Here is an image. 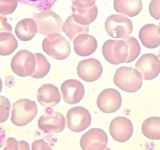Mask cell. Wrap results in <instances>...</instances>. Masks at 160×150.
Listing matches in <instances>:
<instances>
[{
	"label": "cell",
	"instance_id": "4fadbf2b",
	"mask_svg": "<svg viewBox=\"0 0 160 150\" xmlns=\"http://www.w3.org/2000/svg\"><path fill=\"white\" fill-rule=\"evenodd\" d=\"M103 66L96 58L81 60L77 65V75L86 82H94L101 77Z\"/></svg>",
	"mask_w": 160,
	"mask_h": 150
},
{
	"label": "cell",
	"instance_id": "3957f363",
	"mask_svg": "<svg viewBox=\"0 0 160 150\" xmlns=\"http://www.w3.org/2000/svg\"><path fill=\"white\" fill-rule=\"evenodd\" d=\"M34 21L36 22L38 33L48 36L51 34H59L62 30V19L51 9L42 10L34 14Z\"/></svg>",
	"mask_w": 160,
	"mask_h": 150
},
{
	"label": "cell",
	"instance_id": "f546056e",
	"mask_svg": "<svg viewBox=\"0 0 160 150\" xmlns=\"http://www.w3.org/2000/svg\"><path fill=\"white\" fill-rule=\"evenodd\" d=\"M0 150H19V141L13 137H8L0 143Z\"/></svg>",
	"mask_w": 160,
	"mask_h": 150
},
{
	"label": "cell",
	"instance_id": "e0dca14e",
	"mask_svg": "<svg viewBox=\"0 0 160 150\" xmlns=\"http://www.w3.org/2000/svg\"><path fill=\"white\" fill-rule=\"evenodd\" d=\"M139 39L144 47L157 48L160 45V26L151 23L144 25L139 30Z\"/></svg>",
	"mask_w": 160,
	"mask_h": 150
},
{
	"label": "cell",
	"instance_id": "f1b7e54d",
	"mask_svg": "<svg viewBox=\"0 0 160 150\" xmlns=\"http://www.w3.org/2000/svg\"><path fill=\"white\" fill-rule=\"evenodd\" d=\"M18 0H0V14L9 15L17 8Z\"/></svg>",
	"mask_w": 160,
	"mask_h": 150
},
{
	"label": "cell",
	"instance_id": "5bb4252c",
	"mask_svg": "<svg viewBox=\"0 0 160 150\" xmlns=\"http://www.w3.org/2000/svg\"><path fill=\"white\" fill-rule=\"evenodd\" d=\"M66 126V119L60 112L53 111L45 113L38 119V127L44 132L60 133Z\"/></svg>",
	"mask_w": 160,
	"mask_h": 150
},
{
	"label": "cell",
	"instance_id": "e575fe53",
	"mask_svg": "<svg viewBox=\"0 0 160 150\" xmlns=\"http://www.w3.org/2000/svg\"><path fill=\"white\" fill-rule=\"evenodd\" d=\"M19 150H30L29 144L25 140H20L19 141Z\"/></svg>",
	"mask_w": 160,
	"mask_h": 150
},
{
	"label": "cell",
	"instance_id": "5b68a950",
	"mask_svg": "<svg viewBox=\"0 0 160 150\" xmlns=\"http://www.w3.org/2000/svg\"><path fill=\"white\" fill-rule=\"evenodd\" d=\"M102 54L107 62L113 65L126 63L129 46L125 40H107L102 46Z\"/></svg>",
	"mask_w": 160,
	"mask_h": 150
},
{
	"label": "cell",
	"instance_id": "ffe728a7",
	"mask_svg": "<svg viewBox=\"0 0 160 150\" xmlns=\"http://www.w3.org/2000/svg\"><path fill=\"white\" fill-rule=\"evenodd\" d=\"M37 32V25L33 18H25L20 20L15 27V34L21 41H29L33 39Z\"/></svg>",
	"mask_w": 160,
	"mask_h": 150
},
{
	"label": "cell",
	"instance_id": "277c9868",
	"mask_svg": "<svg viewBox=\"0 0 160 150\" xmlns=\"http://www.w3.org/2000/svg\"><path fill=\"white\" fill-rule=\"evenodd\" d=\"M43 51L57 60L66 59L71 53L69 41L60 34H51L46 36L42 41Z\"/></svg>",
	"mask_w": 160,
	"mask_h": 150
},
{
	"label": "cell",
	"instance_id": "52a82bcc",
	"mask_svg": "<svg viewBox=\"0 0 160 150\" xmlns=\"http://www.w3.org/2000/svg\"><path fill=\"white\" fill-rule=\"evenodd\" d=\"M36 56L28 50H20L11 59L12 71L20 77L31 76L36 68Z\"/></svg>",
	"mask_w": 160,
	"mask_h": 150
},
{
	"label": "cell",
	"instance_id": "d6986e66",
	"mask_svg": "<svg viewBox=\"0 0 160 150\" xmlns=\"http://www.w3.org/2000/svg\"><path fill=\"white\" fill-rule=\"evenodd\" d=\"M142 0H114V9L117 13L134 17L141 12Z\"/></svg>",
	"mask_w": 160,
	"mask_h": 150
},
{
	"label": "cell",
	"instance_id": "ac0fdd59",
	"mask_svg": "<svg viewBox=\"0 0 160 150\" xmlns=\"http://www.w3.org/2000/svg\"><path fill=\"white\" fill-rule=\"evenodd\" d=\"M74 51L78 56H90L97 49V40L88 33L80 34L73 40Z\"/></svg>",
	"mask_w": 160,
	"mask_h": 150
},
{
	"label": "cell",
	"instance_id": "484cf974",
	"mask_svg": "<svg viewBox=\"0 0 160 150\" xmlns=\"http://www.w3.org/2000/svg\"><path fill=\"white\" fill-rule=\"evenodd\" d=\"M124 40L128 43V46H129V56L126 60V63H130L134 61V60L139 56L141 48H140V44L136 38L128 36L126 38H124Z\"/></svg>",
	"mask_w": 160,
	"mask_h": 150
},
{
	"label": "cell",
	"instance_id": "7a4b0ae2",
	"mask_svg": "<svg viewBox=\"0 0 160 150\" xmlns=\"http://www.w3.org/2000/svg\"><path fill=\"white\" fill-rule=\"evenodd\" d=\"M37 113V105L33 100L27 98L19 99L12 105L11 122L19 127L25 126L34 120Z\"/></svg>",
	"mask_w": 160,
	"mask_h": 150
},
{
	"label": "cell",
	"instance_id": "44dd1931",
	"mask_svg": "<svg viewBox=\"0 0 160 150\" xmlns=\"http://www.w3.org/2000/svg\"><path fill=\"white\" fill-rule=\"evenodd\" d=\"M71 9L73 19L81 25H89L97 18L98 15V8L96 5L88 8H78L72 5Z\"/></svg>",
	"mask_w": 160,
	"mask_h": 150
},
{
	"label": "cell",
	"instance_id": "cb8c5ba5",
	"mask_svg": "<svg viewBox=\"0 0 160 150\" xmlns=\"http://www.w3.org/2000/svg\"><path fill=\"white\" fill-rule=\"evenodd\" d=\"M18 48V41L11 32L0 33V55L7 56Z\"/></svg>",
	"mask_w": 160,
	"mask_h": 150
},
{
	"label": "cell",
	"instance_id": "d4e9b609",
	"mask_svg": "<svg viewBox=\"0 0 160 150\" xmlns=\"http://www.w3.org/2000/svg\"><path fill=\"white\" fill-rule=\"evenodd\" d=\"M36 56V68H35L34 73L31 75V77L35 79H40L45 77L50 71V63L47 60V58L42 55L41 53H36L35 54Z\"/></svg>",
	"mask_w": 160,
	"mask_h": 150
},
{
	"label": "cell",
	"instance_id": "30bf717a",
	"mask_svg": "<svg viewBox=\"0 0 160 150\" xmlns=\"http://www.w3.org/2000/svg\"><path fill=\"white\" fill-rule=\"evenodd\" d=\"M97 107L103 113H114L120 109L122 98L116 89L107 88L102 90L97 97Z\"/></svg>",
	"mask_w": 160,
	"mask_h": 150
},
{
	"label": "cell",
	"instance_id": "d6a6232c",
	"mask_svg": "<svg viewBox=\"0 0 160 150\" xmlns=\"http://www.w3.org/2000/svg\"><path fill=\"white\" fill-rule=\"evenodd\" d=\"M72 5L78 8H88L95 5L96 0H71Z\"/></svg>",
	"mask_w": 160,
	"mask_h": 150
},
{
	"label": "cell",
	"instance_id": "83f0119b",
	"mask_svg": "<svg viewBox=\"0 0 160 150\" xmlns=\"http://www.w3.org/2000/svg\"><path fill=\"white\" fill-rule=\"evenodd\" d=\"M10 108H11V104H10L9 99L0 95V123H4L6 120H8Z\"/></svg>",
	"mask_w": 160,
	"mask_h": 150
},
{
	"label": "cell",
	"instance_id": "74e56055",
	"mask_svg": "<svg viewBox=\"0 0 160 150\" xmlns=\"http://www.w3.org/2000/svg\"><path fill=\"white\" fill-rule=\"evenodd\" d=\"M159 26H160V23H159Z\"/></svg>",
	"mask_w": 160,
	"mask_h": 150
},
{
	"label": "cell",
	"instance_id": "2e32d148",
	"mask_svg": "<svg viewBox=\"0 0 160 150\" xmlns=\"http://www.w3.org/2000/svg\"><path fill=\"white\" fill-rule=\"evenodd\" d=\"M38 102L45 107H54L60 102L59 89L53 84H43L37 91Z\"/></svg>",
	"mask_w": 160,
	"mask_h": 150
},
{
	"label": "cell",
	"instance_id": "7402d4cb",
	"mask_svg": "<svg viewBox=\"0 0 160 150\" xmlns=\"http://www.w3.org/2000/svg\"><path fill=\"white\" fill-rule=\"evenodd\" d=\"M62 31L66 34V36L70 40H74L78 35L87 33L89 31V26L88 25H81L77 23L73 19L72 15L69 16L66 21H65L62 25Z\"/></svg>",
	"mask_w": 160,
	"mask_h": 150
},
{
	"label": "cell",
	"instance_id": "4316f807",
	"mask_svg": "<svg viewBox=\"0 0 160 150\" xmlns=\"http://www.w3.org/2000/svg\"><path fill=\"white\" fill-rule=\"evenodd\" d=\"M57 0H18V2L33 6L38 10H48L55 4Z\"/></svg>",
	"mask_w": 160,
	"mask_h": 150
},
{
	"label": "cell",
	"instance_id": "4dcf8cb0",
	"mask_svg": "<svg viewBox=\"0 0 160 150\" xmlns=\"http://www.w3.org/2000/svg\"><path fill=\"white\" fill-rule=\"evenodd\" d=\"M149 13L156 20L160 19V0H151L149 4Z\"/></svg>",
	"mask_w": 160,
	"mask_h": 150
},
{
	"label": "cell",
	"instance_id": "8fae6325",
	"mask_svg": "<svg viewBox=\"0 0 160 150\" xmlns=\"http://www.w3.org/2000/svg\"><path fill=\"white\" fill-rule=\"evenodd\" d=\"M135 69L141 73L144 80H152L160 73V59L155 54H143L135 64Z\"/></svg>",
	"mask_w": 160,
	"mask_h": 150
},
{
	"label": "cell",
	"instance_id": "836d02e7",
	"mask_svg": "<svg viewBox=\"0 0 160 150\" xmlns=\"http://www.w3.org/2000/svg\"><path fill=\"white\" fill-rule=\"evenodd\" d=\"M12 27L11 25L8 24L7 18L5 16L0 15V33L2 32H11Z\"/></svg>",
	"mask_w": 160,
	"mask_h": 150
},
{
	"label": "cell",
	"instance_id": "1f68e13d",
	"mask_svg": "<svg viewBox=\"0 0 160 150\" xmlns=\"http://www.w3.org/2000/svg\"><path fill=\"white\" fill-rule=\"evenodd\" d=\"M32 150H52V148L45 140L37 139L32 143Z\"/></svg>",
	"mask_w": 160,
	"mask_h": 150
},
{
	"label": "cell",
	"instance_id": "d590c367",
	"mask_svg": "<svg viewBox=\"0 0 160 150\" xmlns=\"http://www.w3.org/2000/svg\"><path fill=\"white\" fill-rule=\"evenodd\" d=\"M2 89H3V83H2V80H1V78H0V92L2 91Z\"/></svg>",
	"mask_w": 160,
	"mask_h": 150
},
{
	"label": "cell",
	"instance_id": "6da1fadb",
	"mask_svg": "<svg viewBox=\"0 0 160 150\" xmlns=\"http://www.w3.org/2000/svg\"><path fill=\"white\" fill-rule=\"evenodd\" d=\"M113 81L114 84L123 91L134 93L142 86V75L135 68L123 66L116 70Z\"/></svg>",
	"mask_w": 160,
	"mask_h": 150
},
{
	"label": "cell",
	"instance_id": "8d00e7d4",
	"mask_svg": "<svg viewBox=\"0 0 160 150\" xmlns=\"http://www.w3.org/2000/svg\"><path fill=\"white\" fill-rule=\"evenodd\" d=\"M104 150H111V149H110V148H107V147H106V148H105Z\"/></svg>",
	"mask_w": 160,
	"mask_h": 150
},
{
	"label": "cell",
	"instance_id": "9c48e42d",
	"mask_svg": "<svg viewBox=\"0 0 160 150\" xmlns=\"http://www.w3.org/2000/svg\"><path fill=\"white\" fill-rule=\"evenodd\" d=\"M107 134L100 128H91L80 138V147L82 150H104L107 147Z\"/></svg>",
	"mask_w": 160,
	"mask_h": 150
},
{
	"label": "cell",
	"instance_id": "8992f818",
	"mask_svg": "<svg viewBox=\"0 0 160 150\" xmlns=\"http://www.w3.org/2000/svg\"><path fill=\"white\" fill-rule=\"evenodd\" d=\"M105 29L110 37L124 39L133 31V24L125 15L112 14L105 20Z\"/></svg>",
	"mask_w": 160,
	"mask_h": 150
},
{
	"label": "cell",
	"instance_id": "ba28073f",
	"mask_svg": "<svg viewBox=\"0 0 160 150\" xmlns=\"http://www.w3.org/2000/svg\"><path fill=\"white\" fill-rule=\"evenodd\" d=\"M67 127L70 131L79 133L84 131L91 124V114L82 106H75L68 110L66 114Z\"/></svg>",
	"mask_w": 160,
	"mask_h": 150
},
{
	"label": "cell",
	"instance_id": "7c38bea8",
	"mask_svg": "<svg viewBox=\"0 0 160 150\" xmlns=\"http://www.w3.org/2000/svg\"><path fill=\"white\" fill-rule=\"evenodd\" d=\"M133 124L126 117H115L109 125V132L115 141L123 143L126 142L133 135Z\"/></svg>",
	"mask_w": 160,
	"mask_h": 150
},
{
	"label": "cell",
	"instance_id": "603a6c76",
	"mask_svg": "<svg viewBox=\"0 0 160 150\" xmlns=\"http://www.w3.org/2000/svg\"><path fill=\"white\" fill-rule=\"evenodd\" d=\"M142 133L150 140H160V117L152 116L142 123Z\"/></svg>",
	"mask_w": 160,
	"mask_h": 150
},
{
	"label": "cell",
	"instance_id": "9a60e30c",
	"mask_svg": "<svg viewBox=\"0 0 160 150\" xmlns=\"http://www.w3.org/2000/svg\"><path fill=\"white\" fill-rule=\"evenodd\" d=\"M63 100L67 104H77L84 97L85 89L83 84L76 79L65 80L61 85Z\"/></svg>",
	"mask_w": 160,
	"mask_h": 150
}]
</instances>
